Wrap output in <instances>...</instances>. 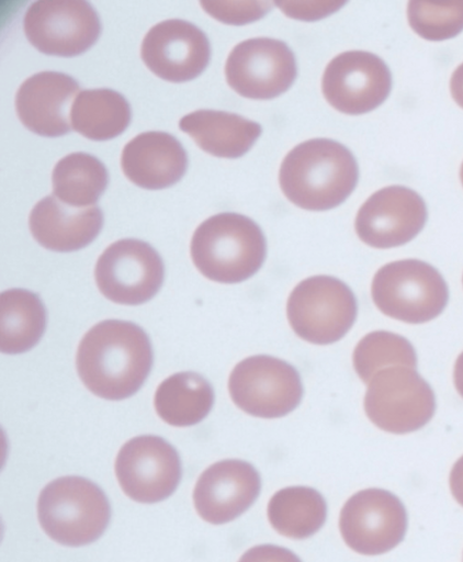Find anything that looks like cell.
Instances as JSON below:
<instances>
[{
	"instance_id": "1",
	"label": "cell",
	"mask_w": 463,
	"mask_h": 562,
	"mask_svg": "<svg viewBox=\"0 0 463 562\" xmlns=\"http://www.w3.org/2000/svg\"><path fill=\"white\" fill-rule=\"evenodd\" d=\"M153 347L138 325L106 319L91 327L79 342L76 367L94 395L120 401L134 395L153 367Z\"/></svg>"
},
{
	"instance_id": "2",
	"label": "cell",
	"mask_w": 463,
	"mask_h": 562,
	"mask_svg": "<svg viewBox=\"0 0 463 562\" xmlns=\"http://www.w3.org/2000/svg\"><path fill=\"white\" fill-rule=\"evenodd\" d=\"M358 176L355 158L346 146L329 138H314L298 144L284 157L279 182L296 206L326 211L350 195Z\"/></svg>"
},
{
	"instance_id": "3",
	"label": "cell",
	"mask_w": 463,
	"mask_h": 562,
	"mask_svg": "<svg viewBox=\"0 0 463 562\" xmlns=\"http://www.w3.org/2000/svg\"><path fill=\"white\" fill-rule=\"evenodd\" d=\"M191 258L207 279L219 283H239L252 277L267 255L266 237L248 216L234 212L215 214L195 229Z\"/></svg>"
},
{
	"instance_id": "4",
	"label": "cell",
	"mask_w": 463,
	"mask_h": 562,
	"mask_svg": "<svg viewBox=\"0 0 463 562\" xmlns=\"http://www.w3.org/2000/svg\"><path fill=\"white\" fill-rule=\"evenodd\" d=\"M37 517L50 539L59 544L80 547L103 535L110 522L111 506L92 481L76 475L61 476L41 491Z\"/></svg>"
},
{
	"instance_id": "5",
	"label": "cell",
	"mask_w": 463,
	"mask_h": 562,
	"mask_svg": "<svg viewBox=\"0 0 463 562\" xmlns=\"http://www.w3.org/2000/svg\"><path fill=\"white\" fill-rule=\"evenodd\" d=\"M371 294L383 314L410 324L436 318L449 297L439 271L418 259L397 260L380 268L372 280Z\"/></svg>"
},
{
	"instance_id": "6",
	"label": "cell",
	"mask_w": 463,
	"mask_h": 562,
	"mask_svg": "<svg viewBox=\"0 0 463 562\" xmlns=\"http://www.w3.org/2000/svg\"><path fill=\"white\" fill-rule=\"evenodd\" d=\"M357 300L350 288L330 276L301 281L291 292L286 313L294 333L315 345L342 338L357 317Z\"/></svg>"
},
{
	"instance_id": "7",
	"label": "cell",
	"mask_w": 463,
	"mask_h": 562,
	"mask_svg": "<svg viewBox=\"0 0 463 562\" xmlns=\"http://www.w3.org/2000/svg\"><path fill=\"white\" fill-rule=\"evenodd\" d=\"M368 384L364 396L365 414L384 431H416L434 414L433 391L414 368H384L376 372Z\"/></svg>"
},
{
	"instance_id": "8",
	"label": "cell",
	"mask_w": 463,
	"mask_h": 562,
	"mask_svg": "<svg viewBox=\"0 0 463 562\" xmlns=\"http://www.w3.org/2000/svg\"><path fill=\"white\" fill-rule=\"evenodd\" d=\"M228 391L241 411L262 418L287 415L297 407L303 395L297 370L267 355L238 362L229 375Z\"/></svg>"
},
{
	"instance_id": "9",
	"label": "cell",
	"mask_w": 463,
	"mask_h": 562,
	"mask_svg": "<svg viewBox=\"0 0 463 562\" xmlns=\"http://www.w3.org/2000/svg\"><path fill=\"white\" fill-rule=\"evenodd\" d=\"M23 31L39 52L72 57L98 41L101 21L93 5L84 0H37L24 13Z\"/></svg>"
},
{
	"instance_id": "10",
	"label": "cell",
	"mask_w": 463,
	"mask_h": 562,
	"mask_svg": "<svg viewBox=\"0 0 463 562\" xmlns=\"http://www.w3.org/2000/svg\"><path fill=\"white\" fill-rule=\"evenodd\" d=\"M94 277L100 292L110 301L138 305L160 290L165 266L148 243L124 238L111 244L98 258Z\"/></svg>"
},
{
	"instance_id": "11",
	"label": "cell",
	"mask_w": 463,
	"mask_h": 562,
	"mask_svg": "<svg viewBox=\"0 0 463 562\" xmlns=\"http://www.w3.org/2000/svg\"><path fill=\"white\" fill-rule=\"evenodd\" d=\"M342 539L353 551L375 555L395 548L407 530V513L400 499L382 488L353 494L340 512Z\"/></svg>"
},
{
	"instance_id": "12",
	"label": "cell",
	"mask_w": 463,
	"mask_h": 562,
	"mask_svg": "<svg viewBox=\"0 0 463 562\" xmlns=\"http://www.w3.org/2000/svg\"><path fill=\"white\" fill-rule=\"evenodd\" d=\"M114 470L123 492L135 502L148 504L168 498L182 474L177 450L155 435L137 436L125 442Z\"/></svg>"
},
{
	"instance_id": "13",
	"label": "cell",
	"mask_w": 463,
	"mask_h": 562,
	"mask_svg": "<svg viewBox=\"0 0 463 562\" xmlns=\"http://www.w3.org/2000/svg\"><path fill=\"white\" fill-rule=\"evenodd\" d=\"M297 74L293 52L282 41L255 37L240 42L225 64L228 86L249 99L269 100L284 93Z\"/></svg>"
},
{
	"instance_id": "14",
	"label": "cell",
	"mask_w": 463,
	"mask_h": 562,
	"mask_svg": "<svg viewBox=\"0 0 463 562\" xmlns=\"http://www.w3.org/2000/svg\"><path fill=\"white\" fill-rule=\"evenodd\" d=\"M392 88V75L375 54L343 52L334 57L321 79L327 102L345 114H364L381 105Z\"/></svg>"
},
{
	"instance_id": "15",
	"label": "cell",
	"mask_w": 463,
	"mask_h": 562,
	"mask_svg": "<svg viewBox=\"0 0 463 562\" xmlns=\"http://www.w3.org/2000/svg\"><path fill=\"white\" fill-rule=\"evenodd\" d=\"M427 207L422 198L404 186H388L374 192L359 209L354 228L366 245L386 249L402 246L425 226Z\"/></svg>"
},
{
	"instance_id": "16",
	"label": "cell",
	"mask_w": 463,
	"mask_h": 562,
	"mask_svg": "<svg viewBox=\"0 0 463 562\" xmlns=\"http://www.w3.org/2000/svg\"><path fill=\"white\" fill-rule=\"evenodd\" d=\"M140 57L159 78L184 82L196 78L208 65L211 46L195 24L169 19L149 29L143 38Z\"/></svg>"
},
{
	"instance_id": "17",
	"label": "cell",
	"mask_w": 463,
	"mask_h": 562,
	"mask_svg": "<svg viewBox=\"0 0 463 562\" xmlns=\"http://www.w3.org/2000/svg\"><path fill=\"white\" fill-rule=\"evenodd\" d=\"M261 488L258 471L250 463L227 459L202 472L193 491L194 507L213 525L229 522L246 512Z\"/></svg>"
},
{
	"instance_id": "18",
	"label": "cell",
	"mask_w": 463,
	"mask_h": 562,
	"mask_svg": "<svg viewBox=\"0 0 463 562\" xmlns=\"http://www.w3.org/2000/svg\"><path fill=\"white\" fill-rule=\"evenodd\" d=\"M80 86L71 76L44 70L26 78L15 94V110L31 132L58 137L71 130L70 112Z\"/></svg>"
},
{
	"instance_id": "19",
	"label": "cell",
	"mask_w": 463,
	"mask_h": 562,
	"mask_svg": "<svg viewBox=\"0 0 463 562\" xmlns=\"http://www.w3.org/2000/svg\"><path fill=\"white\" fill-rule=\"evenodd\" d=\"M121 167L134 184L160 190L173 186L184 176L188 155L173 135L149 131L136 135L124 146Z\"/></svg>"
},
{
	"instance_id": "20",
	"label": "cell",
	"mask_w": 463,
	"mask_h": 562,
	"mask_svg": "<svg viewBox=\"0 0 463 562\" xmlns=\"http://www.w3.org/2000/svg\"><path fill=\"white\" fill-rule=\"evenodd\" d=\"M103 213L97 205L74 207L54 194L39 200L29 215L34 239L44 248L58 252L79 250L101 232Z\"/></svg>"
},
{
	"instance_id": "21",
	"label": "cell",
	"mask_w": 463,
	"mask_h": 562,
	"mask_svg": "<svg viewBox=\"0 0 463 562\" xmlns=\"http://www.w3.org/2000/svg\"><path fill=\"white\" fill-rule=\"evenodd\" d=\"M179 127L205 153L222 158L241 157L261 134L257 122L217 110L191 112L179 121Z\"/></svg>"
},
{
	"instance_id": "22",
	"label": "cell",
	"mask_w": 463,
	"mask_h": 562,
	"mask_svg": "<svg viewBox=\"0 0 463 562\" xmlns=\"http://www.w3.org/2000/svg\"><path fill=\"white\" fill-rule=\"evenodd\" d=\"M214 391L210 382L195 372H178L163 380L154 396L158 416L176 427L199 424L212 409Z\"/></svg>"
},
{
	"instance_id": "23",
	"label": "cell",
	"mask_w": 463,
	"mask_h": 562,
	"mask_svg": "<svg viewBox=\"0 0 463 562\" xmlns=\"http://www.w3.org/2000/svg\"><path fill=\"white\" fill-rule=\"evenodd\" d=\"M0 349L7 355L23 353L42 338L47 323L41 297L25 289H9L0 295Z\"/></svg>"
},
{
	"instance_id": "24",
	"label": "cell",
	"mask_w": 463,
	"mask_h": 562,
	"mask_svg": "<svg viewBox=\"0 0 463 562\" xmlns=\"http://www.w3.org/2000/svg\"><path fill=\"white\" fill-rule=\"evenodd\" d=\"M131 106L120 92L109 88L80 91L71 106V127L92 140H108L123 133L131 122Z\"/></svg>"
},
{
	"instance_id": "25",
	"label": "cell",
	"mask_w": 463,
	"mask_h": 562,
	"mask_svg": "<svg viewBox=\"0 0 463 562\" xmlns=\"http://www.w3.org/2000/svg\"><path fill=\"white\" fill-rule=\"evenodd\" d=\"M327 505L319 492L306 486H290L278 491L268 503L271 526L282 536L305 539L324 525Z\"/></svg>"
},
{
	"instance_id": "26",
	"label": "cell",
	"mask_w": 463,
	"mask_h": 562,
	"mask_svg": "<svg viewBox=\"0 0 463 562\" xmlns=\"http://www.w3.org/2000/svg\"><path fill=\"white\" fill-rule=\"evenodd\" d=\"M109 183V173L101 160L82 151L66 155L52 172L54 195L74 207L93 206Z\"/></svg>"
},
{
	"instance_id": "27",
	"label": "cell",
	"mask_w": 463,
	"mask_h": 562,
	"mask_svg": "<svg viewBox=\"0 0 463 562\" xmlns=\"http://www.w3.org/2000/svg\"><path fill=\"white\" fill-rule=\"evenodd\" d=\"M352 360L357 374L364 383H369L384 368L417 367V356L411 344L403 336L385 330L364 336L355 346Z\"/></svg>"
},
{
	"instance_id": "28",
	"label": "cell",
	"mask_w": 463,
	"mask_h": 562,
	"mask_svg": "<svg viewBox=\"0 0 463 562\" xmlns=\"http://www.w3.org/2000/svg\"><path fill=\"white\" fill-rule=\"evenodd\" d=\"M408 23L414 32L427 41H445L463 31L462 1H409Z\"/></svg>"
},
{
	"instance_id": "29",
	"label": "cell",
	"mask_w": 463,
	"mask_h": 562,
	"mask_svg": "<svg viewBox=\"0 0 463 562\" xmlns=\"http://www.w3.org/2000/svg\"><path fill=\"white\" fill-rule=\"evenodd\" d=\"M201 7L214 19L232 25L255 22L266 15L272 2L269 1H200Z\"/></svg>"
},
{
	"instance_id": "30",
	"label": "cell",
	"mask_w": 463,
	"mask_h": 562,
	"mask_svg": "<svg viewBox=\"0 0 463 562\" xmlns=\"http://www.w3.org/2000/svg\"><path fill=\"white\" fill-rule=\"evenodd\" d=\"M281 11L296 20L315 21L338 11L345 1H276Z\"/></svg>"
},
{
	"instance_id": "31",
	"label": "cell",
	"mask_w": 463,
	"mask_h": 562,
	"mask_svg": "<svg viewBox=\"0 0 463 562\" xmlns=\"http://www.w3.org/2000/svg\"><path fill=\"white\" fill-rule=\"evenodd\" d=\"M238 562H302L291 550L274 546L260 544L247 550Z\"/></svg>"
},
{
	"instance_id": "32",
	"label": "cell",
	"mask_w": 463,
	"mask_h": 562,
	"mask_svg": "<svg viewBox=\"0 0 463 562\" xmlns=\"http://www.w3.org/2000/svg\"><path fill=\"white\" fill-rule=\"evenodd\" d=\"M449 482L453 497L463 506V456L452 467Z\"/></svg>"
},
{
	"instance_id": "33",
	"label": "cell",
	"mask_w": 463,
	"mask_h": 562,
	"mask_svg": "<svg viewBox=\"0 0 463 562\" xmlns=\"http://www.w3.org/2000/svg\"><path fill=\"white\" fill-rule=\"evenodd\" d=\"M450 91L453 100L463 109V63L455 68L451 76Z\"/></svg>"
},
{
	"instance_id": "34",
	"label": "cell",
	"mask_w": 463,
	"mask_h": 562,
	"mask_svg": "<svg viewBox=\"0 0 463 562\" xmlns=\"http://www.w3.org/2000/svg\"><path fill=\"white\" fill-rule=\"evenodd\" d=\"M454 385L463 397V352L458 357L454 366Z\"/></svg>"
},
{
	"instance_id": "35",
	"label": "cell",
	"mask_w": 463,
	"mask_h": 562,
	"mask_svg": "<svg viewBox=\"0 0 463 562\" xmlns=\"http://www.w3.org/2000/svg\"><path fill=\"white\" fill-rule=\"evenodd\" d=\"M460 179H461V182H462V186H463V162H462L461 169H460Z\"/></svg>"
}]
</instances>
